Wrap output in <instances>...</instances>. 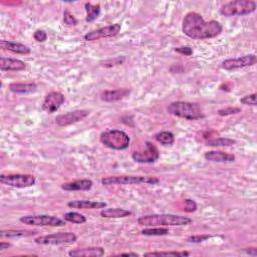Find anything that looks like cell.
<instances>
[{"label":"cell","instance_id":"e575fe53","mask_svg":"<svg viewBox=\"0 0 257 257\" xmlns=\"http://www.w3.org/2000/svg\"><path fill=\"white\" fill-rule=\"evenodd\" d=\"M239 113H241V109L240 108H236V107L225 108V109H221V110L218 111V115L221 116V117L235 115V114H239Z\"/></svg>","mask_w":257,"mask_h":257},{"label":"cell","instance_id":"52a82bcc","mask_svg":"<svg viewBox=\"0 0 257 257\" xmlns=\"http://www.w3.org/2000/svg\"><path fill=\"white\" fill-rule=\"evenodd\" d=\"M78 237L74 232H58L40 236L34 239V242L40 245H62L75 243Z\"/></svg>","mask_w":257,"mask_h":257},{"label":"cell","instance_id":"7402d4cb","mask_svg":"<svg viewBox=\"0 0 257 257\" xmlns=\"http://www.w3.org/2000/svg\"><path fill=\"white\" fill-rule=\"evenodd\" d=\"M38 89L37 83L34 82H13L9 84V91L13 94L26 95L34 93Z\"/></svg>","mask_w":257,"mask_h":257},{"label":"cell","instance_id":"6da1fadb","mask_svg":"<svg viewBox=\"0 0 257 257\" xmlns=\"http://www.w3.org/2000/svg\"><path fill=\"white\" fill-rule=\"evenodd\" d=\"M182 30L185 36L196 40L214 39L223 31L222 25L216 20H204L201 14L191 11L188 12L182 23Z\"/></svg>","mask_w":257,"mask_h":257},{"label":"cell","instance_id":"2e32d148","mask_svg":"<svg viewBox=\"0 0 257 257\" xmlns=\"http://www.w3.org/2000/svg\"><path fill=\"white\" fill-rule=\"evenodd\" d=\"M26 68L24 61L20 59L1 58L0 59V70L2 72H21Z\"/></svg>","mask_w":257,"mask_h":257},{"label":"cell","instance_id":"83f0119b","mask_svg":"<svg viewBox=\"0 0 257 257\" xmlns=\"http://www.w3.org/2000/svg\"><path fill=\"white\" fill-rule=\"evenodd\" d=\"M63 220L66 222H71L74 224H82L87 222V218H85L82 214L78 212H67L63 215Z\"/></svg>","mask_w":257,"mask_h":257},{"label":"cell","instance_id":"9a60e30c","mask_svg":"<svg viewBox=\"0 0 257 257\" xmlns=\"http://www.w3.org/2000/svg\"><path fill=\"white\" fill-rule=\"evenodd\" d=\"M67 206L75 209H104L107 207V203L92 200H75L68 202Z\"/></svg>","mask_w":257,"mask_h":257},{"label":"cell","instance_id":"8992f818","mask_svg":"<svg viewBox=\"0 0 257 257\" xmlns=\"http://www.w3.org/2000/svg\"><path fill=\"white\" fill-rule=\"evenodd\" d=\"M160 180L156 177H147V176H110L101 179V184L105 186L112 185H136V184H149V185H158Z\"/></svg>","mask_w":257,"mask_h":257},{"label":"cell","instance_id":"d6a6232c","mask_svg":"<svg viewBox=\"0 0 257 257\" xmlns=\"http://www.w3.org/2000/svg\"><path fill=\"white\" fill-rule=\"evenodd\" d=\"M211 236L207 235V234H199V235H194V236H190L188 237L187 241L188 242H191V243H201L206 241L207 239H209Z\"/></svg>","mask_w":257,"mask_h":257},{"label":"cell","instance_id":"603a6c76","mask_svg":"<svg viewBox=\"0 0 257 257\" xmlns=\"http://www.w3.org/2000/svg\"><path fill=\"white\" fill-rule=\"evenodd\" d=\"M132 215V212L123 208H104L100 211V216L104 218H125Z\"/></svg>","mask_w":257,"mask_h":257},{"label":"cell","instance_id":"30bf717a","mask_svg":"<svg viewBox=\"0 0 257 257\" xmlns=\"http://www.w3.org/2000/svg\"><path fill=\"white\" fill-rule=\"evenodd\" d=\"M160 152L158 148L151 142H146V149L142 152H134L132 158L135 162L141 164H152L158 161Z\"/></svg>","mask_w":257,"mask_h":257},{"label":"cell","instance_id":"ffe728a7","mask_svg":"<svg viewBox=\"0 0 257 257\" xmlns=\"http://www.w3.org/2000/svg\"><path fill=\"white\" fill-rule=\"evenodd\" d=\"M105 254V250L102 247H89L75 249L68 252V255L73 257H100Z\"/></svg>","mask_w":257,"mask_h":257},{"label":"cell","instance_id":"8d00e7d4","mask_svg":"<svg viewBox=\"0 0 257 257\" xmlns=\"http://www.w3.org/2000/svg\"><path fill=\"white\" fill-rule=\"evenodd\" d=\"M174 50L176 53L184 55L186 57H190L193 55V49L190 46H180V47H176Z\"/></svg>","mask_w":257,"mask_h":257},{"label":"cell","instance_id":"ab89813d","mask_svg":"<svg viewBox=\"0 0 257 257\" xmlns=\"http://www.w3.org/2000/svg\"><path fill=\"white\" fill-rule=\"evenodd\" d=\"M119 255H126V256H139L137 253H132V252H130V253H121Z\"/></svg>","mask_w":257,"mask_h":257},{"label":"cell","instance_id":"5bb4252c","mask_svg":"<svg viewBox=\"0 0 257 257\" xmlns=\"http://www.w3.org/2000/svg\"><path fill=\"white\" fill-rule=\"evenodd\" d=\"M65 100L64 96L59 92H50L44 98L42 110L47 114H54L59 110Z\"/></svg>","mask_w":257,"mask_h":257},{"label":"cell","instance_id":"4fadbf2b","mask_svg":"<svg viewBox=\"0 0 257 257\" xmlns=\"http://www.w3.org/2000/svg\"><path fill=\"white\" fill-rule=\"evenodd\" d=\"M89 115L90 112L87 110H76L73 112H68L66 114L59 115L56 119V123L59 127H67L82 121V119L87 118Z\"/></svg>","mask_w":257,"mask_h":257},{"label":"cell","instance_id":"277c9868","mask_svg":"<svg viewBox=\"0 0 257 257\" xmlns=\"http://www.w3.org/2000/svg\"><path fill=\"white\" fill-rule=\"evenodd\" d=\"M100 143L109 149L116 151L127 150L130 146L131 139L129 135L121 130H108L99 136Z\"/></svg>","mask_w":257,"mask_h":257},{"label":"cell","instance_id":"1f68e13d","mask_svg":"<svg viewBox=\"0 0 257 257\" xmlns=\"http://www.w3.org/2000/svg\"><path fill=\"white\" fill-rule=\"evenodd\" d=\"M197 210V204L192 199L184 200V211L187 213H193Z\"/></svg>","mask_w":257,"mask_h":257},{"label":"cell","instance_id":"3957f363","mask_svg":"<svg viewBox=\"0 0 257 257\" xmlns=\"http://www.w3.org/2000/svg\"><path fill=\"white\" fill-rule=\"evenodd\" d=\"M167 112L170 115L185 119L187 121H197L204 119L205 115L201 107L196 102L190 101H173L167 107Z\"/></svg>","mask_w":257,"mask_h":257},{"label":"cell","instance_id":"ac0fdd59","mask_svg":"<svg viewBox=\"0 0 257 257\" xmlns=\"http://www.w3.org/2000/svg\"><path fill=\"white\" fill-rule=\"evenodd\" d=\"M204 158L213 163H231L235 161V156L233 154L225 153L222 151L206 152L204 155Z\"/></svg>","mask_w":257,"mask_h":257},{"label":"cell","instance_id":"cb8c5ba5","mask_svg":"<svg viewBox=\"0 0 257 257\" xmlns=\"http://www.w3.org/2000/svg\"><path fill=\"white\" fill-rule=\"evenodd\" d=\"M38 234L37 231L32 230H2L0 232V236L2 238H22V237H30Z\"/></svg>","mask_w":257,"mask_h":257},{"label":"cell","instance_id":"f546056e","mask_svg":"<svg viewBox=\"0 0 257 257\" xmlns=\"http://www.w3.org/2000/svg\"><path fill=\"white\" fill-rule=\"evenodd\" d=\"M190 253L187 252V251H181V252H178V251H170V252H165V251H162V252H148V253H145L144 256H174V257H177V256H180V257H184V256H189Z\"/></svg>","mask_w":257,"mask_h":257},{"label":"cell","instance_id":"d590c367","mask_svg":"<svg viewBox=\"0 0 257 257\" xmlns=\"http://www.w3.org/2000/svg\"><path fill=\"white\" fill-rule=\"evenodd\" d=\"M33 39L39 42H44L47 40V34L44 30L38 29L36 32L33 33Z\"/></svg>","mask_w":257,"mask_h":257},{"label":"cell","instance_id":"5b68a950","mask_svg":"<svg viewBox=\"0 0 257 257\" xmlns=\"http://www.w3.org/2000/svg\"><path fill=\"white\" fill-rule=\"evenodd\" d=\"M256 10V3L252 0H235L223 4L220 8V14L223 16H245Z\"/></svg>","mask_w":257,"mask_h":257},{"label":"cell","instance_id":"74e56055","mask_svg":"<svg viewBox=\"0 0 257 257\" xmlns=\"http://www.w3.org/2000/svg\"><path fill=\"white\" fill-rule=\"evenodd\" d=\"M247 254L249 255H252V256H256L257 255V249L255 247H249V248H246L244 250Z\"/></svg>","mask_w":257,"mask_h":257},{"label":"cell","instance_id":"4dcf8cb0","mask_svg":"<svg viewBox=\"0 0 257 257\" xmlns=\"http://www.w3.org/2000/svg\"><path fill=\"white\" fill-rule=\"evenodd\" d=\"M63 22L67 26H76L78 24V20L70 11L64 10V12H63Z\"/></svg>","mask_w":257,"mask_h":257},{"label":"cell","instance_id":"d4e9b609","mask_svg":"<svg viewBox=\"0 0 257 257\" xmlns=\"http://www.w3.org/2000/svg\"><path fill=\"white\" fill-rule=\"evenodd\" d=\"M84 9L87 11V17H85V21L87 22H93L94 20H96L100 13L99 4L94 5L90 2H87L84 4Z\"/></svg>","mask_w":257,"mask_h":257},{"label":"cell","instance_id":"9c48e42d","mask_svg":"<svg viewBox=\"0 0 257 257\" xmlns=\"http://www.w3.org/2000/svg\"><path fill=\"white\" fill-rule=\"evenodd\" d=\"M0 182L13 188H28L37 183V179L30 174H2L0 176Z\"/></svg>","mask_w":257,"mask_h":257},{"label":"cell","instance_id":"484cf974","mask_svg":"<svg viewBox=\"0 0 257 257\" xmlns=\"http://www.w3.org/2000/svg\"><path fill=\"white\" fill-rule=\"evenodd\" d=\"M155 138L163 146H171V145H173L175 142V136L173 135V133L167 132V131L158 133Z\"/></svg>","mask_w":257,"mask_h":257},{"label":"cell","instance_id":"f35d334b","mask_svg":"<svg viewBox=\"0 0 257 257\" xmlns=\"http://www.w3.org/2000/svg\"><path fill=\"white\" fill-rule=\"evenodd\" d=\"M11 246V244L10 243H8V242H0V250H1V251H3V250H5V249H8V247H10Z\"/></svg>","mask_w":257,"mask_h":257},{"label":"cell","instance_id":"ba28073f","mask_svg":"<svg viewBox=\"0 0 257 257\" xmlns=\"http://www.w3.org/2000/svg\"><path fill=\"white\" fill-rule=\"evenodd\" d=\"M21 223L31 226H49V227H62L65 226V220H61L56 216L50 215H27L20 217Z\"/></svg>","mask_w":257,"mask_h":257},{"label":"cell","instance_id":"8fae6325","mask_svg":"<svg viewBox=\"0 0 257 257\" xmlns=\"http://www.w3.org/2000/svg\"><path fill=\"white\" fill-rule=\"evenodd\" d=\"M122 29V25L119 23L111 24L105 27H100L99 29L93 30L91 32H88L83 37L84 40L87 41H95L99 40L100 39H107V38H114L117 37Z\"/></svg>","mask_w":257,"mask_h":257},{"label":"cell","instance_id":"836d02e7","mask_svg":"<svg viewBox=\"0 0 257 257\" xmlns=\"http://www.w3.org/2000/svg\"><path fill=\"white\" fill-rule=\"evenodd\" d=\"M240 102L243 105H246V106H251V107H255L257 105L256 102V94H251V95H247L245 97H243L241 99H240Z\"/></svg>","mask_w":257,"mask_h":257},{"label":"cell","instance_id":"e0dca14e","mask_svg":"<svg viewBox=\"0 0 257 257\" xmlns=\"http://www.w3.org/2000/svg\"><path fill=\"white\" fill-rule=\"evenodd\" d=\"M93 185L94 183L92 180L81 179L62 184L61 189L64 191H89L92 189Z\"/></svg>","mask_w":257,"mask_h":257},{"label":"cell","instance_id":"d6986e66","mask_svg":"<svg viewBox=\"0 0 257 257\" xmlns=\"http://www.w3.org/2000/svg\"><path fill=\"white\" fill-rule=\"evenodd\" d=\"M0 46H1V48L4 50L11 51V53L17 55H29L31 53L30 48L27 45H24L20 42L1 40L0 41Z\"/></svg>","mask_w":257,"mask_h":257},{"label":"cell","instance_id":"44dd1931","mask_svg":"<svg viewBox=\"0 0 257 257\" xmlns=\"http://www.w3.org/2000/svg\"><path fill=\"white\" fill-rule=\"evenodd\" d=\"M130 94L128 89H118L113 91H105L100 94V99L106 102H114L121 100Z\"/></svg>","mask_w":257,"mask_h":257},{"label":"cell","instance_id":"7c38bea8","mask_svg":"<svg viewBox=\"0 0 257 257\" xmlns=\"http://www.w3.org/2000/svg\"><path fill=\"white\" fill-rule=\"evenodd\" d=\"M256 56L255 55H247L241 58L237 59H228L222 62L221 66L225 71H235L239 68H243L247 66H252L256 63Z\"/></svg>","mask_w":257,"mask_h":257},{"label":"cell","instance_id":"7a4b0ae2","mask_svg":"<svg viewBox=\"0 0 257 257\" xmlns=\"http://www.w3.org/2000/svg\"><path fill=\"white\" fill-rule=\"evenodd\" d=\"M192 223V219L174 214H153L142 216L138 219V224L145 227L156 226H184Z\"/></svg>","mask_w":257,"mask_h":257},{"label":"cell","instance_id":"f1b7e54d","mask_svg":"<svg viewBox=\"0 0 257 257\" xmlns=\"http://www.w3.org/2000/svg\"><path fill=\"white\" fill-rule=\"evenodd\" d=\"M141 233L145 236H165L169 234V230L167 228H163L161 226L150 227L141 231Z\"/></svg>","mask_w":257,"mask_h":257},{"label":"cell","instance_id":"4316f807","mask_svg":"<svg viewBox=\"0 0 257 257\" xmlns=\"http://www.w3.org/2000/svg\"><path fill=\"white\" fill-rule=\"evenodd\" d=\"M235 144L236 141L230 138H215L206 142V146L209 147H230Z\"/></svg>","mask_w":257,"mask_h":257}]
</instances>
